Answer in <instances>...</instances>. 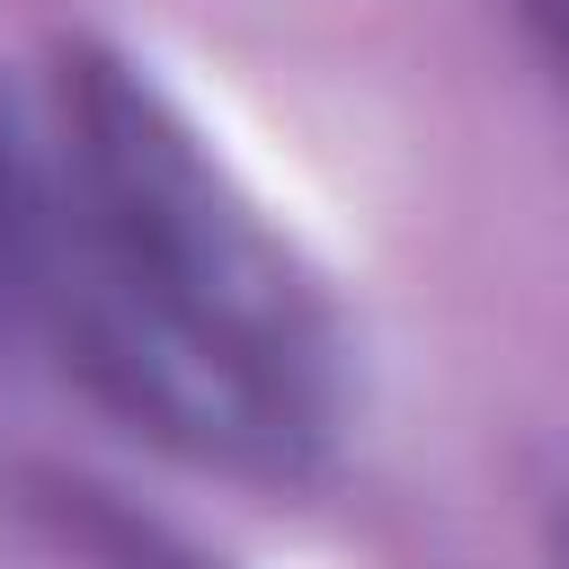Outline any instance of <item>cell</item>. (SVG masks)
Here are the masks:
<instances>
[{"label":"cell","instance_id":"7a4b0ae2","mask_svg":"<svg viewBox=\"0 0 569 569\" xmlns=\"http://www.w3.org/2000/svg\"><path fill=\"white\" fill-rule=\"evenodd\" d=\"M516 27H525V44L551 62V80L569 89V0H516Z\"/></svg>","mask_w":569,"mask_h":569},{"label":"cell","instance_id":"6da1fadb","mask_svg":"<svg viewBox=\"0 0 569 569\" xmlns=\"http://www.w3.org/2000/svg\"><path fill=\"white\" fill-rule=\"evenodd\" d=\"M36 338L187 462L302 480L338 427V311L187 107L116 44L53 62V267Z\"/></svg>","mask_w":569,"mask_h":569},{"label":"cell","instance_id":"3957f363","mask_svg":"<svg viewBox=\"0 0 569 569\" xmlns=\"http://www.w3.org/2000/svg\"><path fill=\"white\" fill-rule=\"evenodd\" d=\"M560 560H569V507H560Z\"/></svg>","mask_w":569,"mask_h":569}]
</instances>
